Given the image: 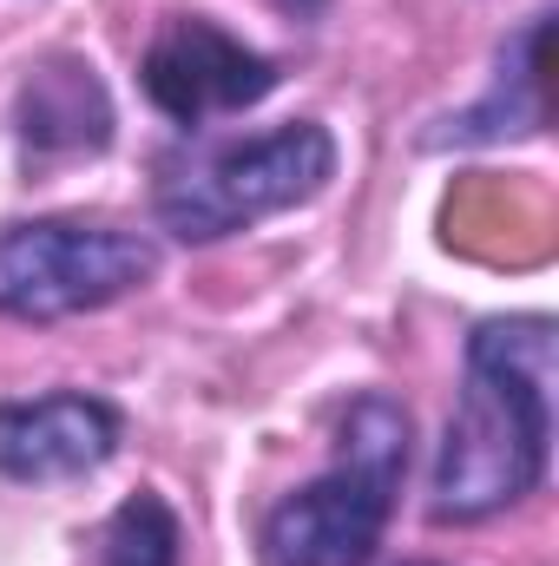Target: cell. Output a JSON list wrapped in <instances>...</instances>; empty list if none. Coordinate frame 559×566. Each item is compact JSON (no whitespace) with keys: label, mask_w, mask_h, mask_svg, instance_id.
I'll return each mask as SVG.
<instances>
[{"label":"cell","mask_w":559,"mask_h":566,"mask_svg":"<svg viewBox=\"0 0 559 566\" xmlns=\"http://www.w3.org/2000/svg\"><path fill=\"white\" fill-rule=\"evenodd\" d=\"M409 566H434V560H409Z\"/></svg>","instance_id":"8fae6325"},{"label":"cell","mask_w":559,"mask_h":566,"mask_svg":"<svg viewBox=\"0 0 559 566\" xmlns=\"http://www.w3.org/2000/svg\"><path fill=\"white\" fill-rule=\"evenodd\" d=\"M184 560V521L178 507L158 494V488H139L113 507L106 534H99V566H178Z\"/></svg>","instance_id":"9c48e42d"},{"label":"cell","mask_w":559,"mask_h":566,"mask_svg":"<svg viewBox=\"0 0 559 566\" xmlns=\"http://www.w3.org/2000/svg\"><path fill=\"white\" fill-rule=\"evenodd\" d=\"M547 7H534L507 40H500V60H494V80L487 93L467 106V113H447L434 119L421 145L428 151H467V145H500V139H534L547 133Z\"/></svg>","instance_id":"ba28073f"},{"label":"cell","mask_w":559,"mask_h":566,"mask_svg":"<svg viewBox=\"0 0 559 566\" xmlns=\"http://www.w3.org/2000/svg\"><path fill=\"white\" fill-rule=\"evenodd\" d=\"M329 178H336L329 126L289 119L257 139H231L165 165L151 211H158V231H171L178 244H218V238H238V231L277 218V211L323 198Z\"/></svg>","instance_id":"3957f363"},{"label":"cell","mask_w":559,"mask_h":566,"mask_svg":"<svg viewBox=\"0 0 559 566\" xmlns=\"http://www.w3.org/2000/svg\"><path fill=\"white\" fill-rule=\"evenodd\" d=\"M553 382L559 323L547 310L474 323L461 402L428 474V514L441 527H474L540 494L553 468Z\"/></svg>","instance_id":"6da1fadb"},{"label":"cell","mask_w":559,"mask_h":566,"mask_svg":"<svg viewBox=\"0 0 559 566\" xmlns=\"http://www.w3.org/2000/svg\"><path fill=\"white\" fill-rule=\"evenodd\" d=\"M158 277V244L126 224L86 218H20L0 224V316L66 323L113 310Z\"/></svg>","instance_id":"277c9868"},{"label":"cell","mask_w":559,"mask_h":566,"mask_svg":"<svg viewBox=\"0 0 559 566\" xmlns=\"http://www.w3.org/2000/svg\"><path fill=\"white\" fill-rule=\"evenodd\" d=\"M283 7H296V13H316V7H329V0H283Z\"/></svg>","instance_id":"30bf717a"},{"label":"cell","mask_w":559,"mask_h":566,"mask_svg":"<svg viewBox=\"0 0 559 566\" xmlns=\"http://www.w3.org/2000/svg\"><path fill=\"white\" fill-rule=\"evenodd\" d=\"M409 448H415L409 409L389 389H362L336 422L329 468L264 514V560L369 566L395 521V494L409 481Z\"/></svg>","instance_id":"7a4b0ae2"},{"label":"cell","mask_w":559,"mask_h":566,"mask_svg":"<svg viewBox=\"0 0 559 566\" xmlns=\"http://www.w3.org/2000/svg\"><path fill=\"white\" fill-rule=\"evenodd\" d=\"M126 441V416L106 396L53 389L27 402H0V474L7 481H80L99 474Z\"/></svg>","instance_id":"8992f818"},{"label":"cell","mask_w":559,"mask_h":566,"mask_svg":"<svg viewBox=\"0 0 559 566\" xmlns=\"http://www.w3.org/2000/svg\"><path fill=\"white\" fill-rule=\"evenodd\" d=\"M113 133H119V113L86 53H46L27 66V80L13 93V145L27 165L99 158Z\"/></svg>","instance_id":"52a82bcc"},{"label":"cell","mask_w":559,"mask_h":566,"mask_svg":"<svg viewBox=\"0 0 559 566\" xmlns=\"http://www.w3.org/2000/svg\"><path fill=\"white\" fill-rule=\"evenodd\" d=\"M277 80H283L277 60L257 53V46H244L211 13H171L151 33V46H145V60H139L145 99L171 126H184V133H198L204 119L264 106L277 93Z\"/></svg>","instance_id":"5b68a950"}]
</instances>
